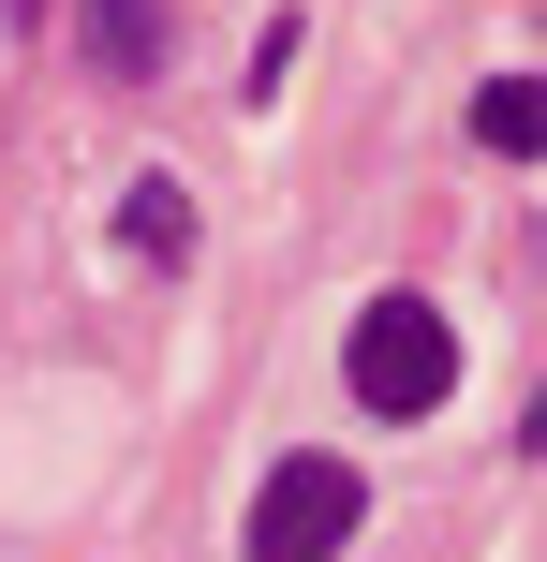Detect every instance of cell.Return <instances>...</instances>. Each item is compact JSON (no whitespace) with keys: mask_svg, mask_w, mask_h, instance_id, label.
I'll list each match as a JSON object with an SVG mask.
<instances>
[{"mask_svg":"<svg viewBox=\"0 0 547 562\" xmlns=\"http://www.w3.org/2000/svg\"><path fill=\"white\" fill-rule=\"evenodd\" d=\"M118 252L134 267H193V193H178V178H134V193H118Z\"/></svg>","mask_w":547,"mask_h":562,"instance_id":"obj_4","label":"cell"},{"mask_svg":"<svg viewBox=\"0 0 547 562\" xmlns=\"http://www.w3.org/2000/svg\"><path fill=\"white\" fill-rule=\"evenodd\" d=\"M474 148H489V164H533V148H547V89L533 75H489V89H474Z\"/></svg>","mask_w":547,"mask_h":562,"instance_id":"obj_5","label":"cell"},{"mask_svg":"<svg viewBox=\"0 0 547 562\" xmlns=\"http://www.w3.org/2000/svg\"><path fill=\"white\" fill-rule=\"evenodd\" d=\"M89 75H104V89H134V75H163V15H148V0H89Z\"/></svg>","mask_w":547,"mask_h":562,"instance_id":"obj_3","label":"cell"},{"mask_svg":"<svg viewBox=\"0 0 547 562\" xmlns=\"http://www.w3.org/2000/svg\"><path fill=\"white\" fill-rule=\"evenodd\" d=\"M0 15H15V30H45V0H0Z\"/></svg>","mask_w":547,"mask_h":562,"instance_id":"obj_6","label":"cell"},{"mask_svg":"<svg viewBox=\"0 0 547 562\" xmlns=\"http://www.w3.org/2000/svg\"><path fill=\"white\" fill-rule=\"evenodd\" d=\"M355 518H371V488H355V459H282V474L252 488V562H341Z\"/></svg>","mask_w":547,"mask_h":562,"instance_id":"obj_2","label":"cell"},{"mask_svg":"<svg viewBox=\"0 0 547 562\" xmlns=\"http://www.w3.org/2000/svg\"><path fill=\"white\" fill-rule=\"evenodd\" d=\"M341 385L371 400V415H430V400L459 385L444 311H430V296H371V311H355V340H341Z\"/></svg>","mask_w":547,"mask_h":562,"instance_id":"obj_1","label":"cell"}]
</instances>
